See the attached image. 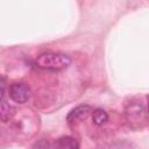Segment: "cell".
I'll use <instances>...</instances> for the list:
<instances>
[{
  "label": "cell",
  "mask_w": 149,
  "mask_h": 149,
  "mask_svg": "<svg viewBox=\"0 0 149 149\" xmlns=\"http://www.w3.org/2000/svg\"><path fill=\"white\" fill-rule=\"evenodd\" d=\"M5 93H6V81H5V79L0 76V102L3 100Z\"/></svg>",
  "instance_id": "cell-8"
},
{
  "label": "cell",
  "mask_w": 149,
  "mask_h": 149,
  "mask_svg": "<svg viewBox=\"0 0 149 149\" xmlns=\"http://www.w3.org/2000/svg\"><path fill=\"white\" fill-rule=\"evenodd\" d=\"M71 63V58L61 52H44L37 56L35 59V65L43 70L49 71H61L66 69Z\"/></svg>",
  "instance_id": "cell-1"
},
{
  "label": "cell",
  "mask_w": 149,
  "mask_h": 149,
  "mask_svg": "<svg viewBox=\"0 0 149 149\" xmlns=\"http://www.w3.org/2000/svg\"><path fill=\"white\" fill-rule=\"evenodd\" d=\"M15 109L7 102H0V121H8L14 115Z\"/></svg>",
  "instance_id": "cell-7"
},
{
  "label": "cell",
  "mask_w": 149,
  "mask_h": 149,
  "mask_svg": "<svg viewBox=\"0 0 149 149\" xmlns=\"http://www.w3.org/2000/svg\"><path fill=\"white\" fill-rule=\"evenodd\" d=\"M126 118L129 125L133 127H141V123L143 125L147 121V112L146 107L141 102H132L126 108Z\"/></svg>",
  "instance_id": "cell-2"
},
{
  "label": "cell",
  "mask_w": 149,
  "mask_h": 149,
  "mask_svg": "<svg viewBox=\"0 0 149 149\" xmlns=\"http://www.w3.org/2000/svg\"><path fill=\"white\" fill-rule=\"evenodd\" d=\"M91 113H92V107L90 105H79L68 114L66 120H68V122L72 123V122H76V121L87 118Z\"/></svg>",
  "instance_id": "cell-4"
},
{
  "label": "cell",
  "mask_w": 149,
  "mask_h": 149,
  "mask_svg": "<svg viewBox=\"0 0 149 149\" xmlns=\"http://www.w3.org/2000/svg\"><path fill=\"white\" fill-rule=\"evenodd\" d=\"M92 120L97 126H102L108 121V114L102 108H97L92 111Z\"/></svg>",
  "instance_id": "cell-6"
},
{
  "label": "cell",
  "mask_w": 149,
  "mask_h": 149,
  "mask_svg": "<svg viewBox=\"0 0 149 149\" xmlns=\"http://www.w3.org/2000/svg\"><path fill=\"white\" fill-rule=\"evenodd\" d=\"M57 149H79V143L71 136H62L56 141Z\"/></svg>",
  "instance_id": "cell-5"
},
{
  "label": "cell",
  "mask_w": 149,
  "mask_h": 149,
  "mask_svg": "<svg viewBox=\"0 0 149 149\" xmlns=\"http://www.w3.org/2000/svg\"><path fill=\"white\" fill-rule=\"evenodd\" d=\"M9 97L15 102L24 104L30 98V88L24 83H14L9 87Z\"/></svg>",
  "instance_id": "cell-3"
}]
</instances>
